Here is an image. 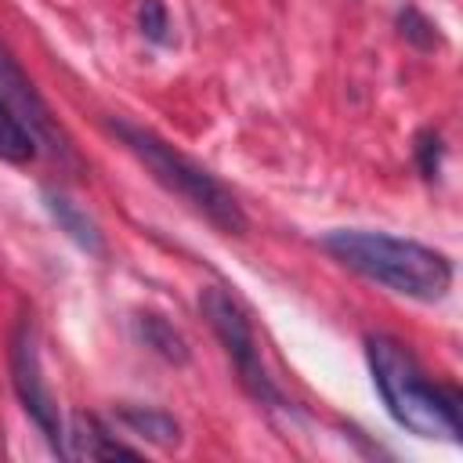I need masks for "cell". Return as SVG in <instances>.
<instances>
[{"mask_svg":"<svg viewBox=\"0 0 463 463\" xmlns=\"http://www.w3.org/2000/svg\"><path fill=\"white\" fill-rule=\"evenodd\" d=\"M112 127L123 137V145L148 166V174L166 192H174L177 199H184L192 210H199L221 232H228V235H242L246 232V213H242L239 199L206 166H199L195 159H188L184 152H177L174 145H166L159 134H152L145 127H134L127 119H116Z\"/></svg>","mask_w":463,"mask_h":463,"instance_id":"cell-3","label":"cell"},{"mask_svg":"<svg viewBox=\"0 0 463 463\" xmlns=\"http://www.w3.org/2000/svg\"><path fill=\"white\" fill-rule=\"evenodd\" d=\"M137 22H141V33L152 40V43H166L170 40V14L163 7V0H141L137 7Z\"/></svg>","mask_w":463,"mask_h":463,"instance_id":"cell-12","label":"cell"},{"mask_svg":"<svg viewBox=\"0 0 463 463\" xmlns=\"http://www.w3.org/2000/svg\"><path fill=\"white\" fill-rule=\"evenodd\" d=\"M65 438H69L65 456H76V459H116V456L137 459V449L116 441L94 416H83V412L72 416V427L65 430Z\"/></svg>","mask_w":463,"mask_h":463,"instance_id":"cell-7","label":"cell"},{"mask_svg":"<svg viewBox=\"0 0 463 463\" xmlns=\"http://www.w3.org/2000/svg\"><path fill=\"white\" fill-rule=\"evenodd\" d=\"M36 156V137L18 119V112L0 98V159L4 163H29Z\"/></svg>","mask_w":463,"mask_h":463,"instance_id":"cell-11","label":"cell"},{"mask_svg":"<svg viewBox=\"0 0 463 463\" xmlns=\"http://www.w3.org/2000/svg\"><path fill=\"white\" fill-rule=\"evenodd\" d=\"M43 206H47V213L54 217V224H58L80 250H87V253H94V257L105 253V242H101L98 224H94L69 195H61V192H43Z\"/></svg>","mask_w":463,"mask_h":463,"instance_id":"cell-8","label":"cell"},{"mask_svg":"<svg viewBox=\"0 0 463 463\" xmlns=\"http://www.w3.org/2000/svg\"><path fill=\"white\" fill-rule=\"evenodd\" d=\"M0 98L18 112V119L29 127V134L36 137V145H47L58 156H69V145L61 137V130H54V119L43 105V98L36 94V87L25 80V72L7 58V51L0 47Z\"/></svg>","mask_w":463,"mask_h":463,"instance_id":"cell-6","label":"cell"},{"mask_svg":"<svg viewBox=\"0 0 463 463\" xmlns=\"http://www.w3.org/2000/svg\"><path fill=\"white\" fill-rule=\"evenodd\" d=\"M322 246L351 271L416 300H438L452 286L449 257L412 239L365 232V228H336L322 235Z\"/></svg>","mask_w":463,"mask_h":463,"instance_id":"cell-1","label":"cell"},{"mask_svg":"<svg viewBox=\"0 0 463 463\" xmlns=\"http://www.w3.org/2000/svg\"><path fill=\"white\" fill-rule=\"evenodd\" d=\"M199 307H203V318L210 322V329L217 333V340L224 344L228 358L235 362L239 380L246 383V391H250L257 402L279 405L282 398H279L271 376H268L264 365H260V351H257V340H253V329H250V318L242 315V307H239L221 286H206L203 297H199Z\"/></svg>","mask_w":463,"mask_h":463,"instance_id":"cell-4","label":"cell"},{"mask_svg":"<svg viewBox=\"0 0 463 463\" xmlns=\"http://www.w3.org/2000/svg\"><path fill=\"white\" fill-rule=\"evenodd\" d=\"M441 156H445L441 137H438L434 130H423V134L416 137V163H420V174H423V177H438Z\"/></svg>","mask_w":463,"mask_h":463,"instance_id":"cell-13","label":"cell"},{"mask_svg":"<svg viewBox=\"0 0 463 463\" xmlns=\"http://www.w3.org/2000/svg\"><path fill=\"white\" fill-rule=\"evenodd\" d=\"M11 380H14V391H18V402L22 409L29 412V420L40 427V434L51 441L54 452H61V441H65V430H61V416H58V405L51 398V387L43 380V369H40V351H36V336H33V326L22 322L14 340H11Z\"/></svg>","mask_w":463,"mask_h":463,"instance_id":"cell-5","label":"cell"},{"mask_svg":"<svg viewBox=\"0 0 463 463\" xmlns=\"http://www.w3.org/2000/svg\"><path fill=\"white\" fill-rule=\"evenodd\" d=\"M137 333H141V340H145L159 358L177 362V365L188 362V344H184V336H181L166 318H159V315H137Z\"/></svg>","mask_w":463,"mask_h":463,"instance_id":"cell-10","label":"cell"},{"mask_svg":"<svg viewBox=\"0 0 463 463\" xmlns=\"http://www.w3.org/2000/svg\"><path fill=\"white\" fill-rule=\"evenodd\" d=\"M373 383L387 405V412L420 438L459 441V398L423 376L416 358L391 336L365 340Z\"/></svg>","mask_w":463,"mask_h":463,"instance_id":"cell-2","label":"cell"},{"mask_svg":"<svg viewBox=\"0 0 463 463\" xmlns=\"http://www.w3.org/2000/svg\"><path fill=\"white\" fill-rule=\"evenodd\" d=\"M398 25H402V36L412 40V43H420V47H434V43H438L434 25H430L420 11H405V14L398 18Z\"/></svg>","mask_w":463,"mask_h":463,"instance_id":"cell-14","label":"cell"},{"mask_svg":"<svg viewBox=\"0 0 463 463\" xmlns=\"http://www.w3.org/2000/svg\"><path fill=\"white\" fill-rule=\"evenodd\" d=\"M116 420H119L130 434H137V438H145V441H152V445L170 449V445H177V441H181V427H177V420H174V416H166L163 409H148V405H123V409L116 412Z\"/></svg>","mask_w":463,"mask_h":463,"instance_id":"cell-9","label":"cell"}]
</instances>
